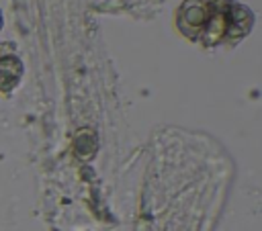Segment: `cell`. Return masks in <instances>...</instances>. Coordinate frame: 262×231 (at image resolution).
Returning a JSON list of instances; mask_svg holds the SVG:
<instances>
[{"label": "cell", "mask_w": 262, "mask_h": 231, "mask_svg": "<svg viewBox=\"0 0 262 231\" xmlns=\"http://www.w3.org/2000/svg\"><path fill=\"white\" fill-rule=\"evenodd\" d=\"M248 27H250V14L239 6H231L227 12V33L242 35L248 31Z\"/></svg>", "instance_id": "cell-4"}, {"label": "cell", "mask_w": 262, "mask_h": 231, "mask_svg": "<svg viewBox=\"0 0 262 231\" xmlns=\"http://www.w3.org/2000/svg\"><path fill=\"white\" fill-rule=\"evenodd\" d=\"M211 12H213V2L211 0H186L182 10H180V18H182L184 27L205 29Z\"/></svg>", "instance_id": "cell-1"}, {"label": "cell", "mask_w": 262, "mask_h": 231, "mask_svg": "<svg viewBox=\"0 0 262 231\" xmlns=\"http://www.w3.org/2000/svg\"><path fill=\"white\" fill-rule=\"evenodd\" d=\"M23 74V63L14 55H4L0 57V90H12Z\"/></svg>", "instance_id": "cell-2"}, {"label": "cell", "mask_w": 262, "mask_h": 231, "mask_svg": "<svg viewBox=\"0 0 262 231\" xmlns=\"http://www.w3.org/2000/svg\"><path fill=\"white\" fill-rule=\"evenodd\" d=\"M0 25H2V14H0Z\"/></svg>", "instance_id": "cell-5"}, {"label": "cell", "mask_w": 262, "mask_h": 231, "mask_svg": "<svg viewBox=\"0 0 262 231\" xmlns=\"http://www.w3.org/2000/svg\"><path fill=\"white\" fill-rule=\"evenodd\" d=\"M227 12H229V8L227 10H221L213 2V12H211V16H209V20L205 25V39L209 43L219 41L227 33Z\"/></svg>", "instance_id": "cell-3"}]
</instances>
